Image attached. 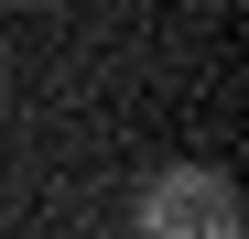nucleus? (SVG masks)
Wrapping results in <instances>:
<instances>
[{
	"label": "nucleus",
	"instance_id": "1",
	"mask_svg": "<svg viewBox=\"0 0 249 239\" xmlns=\"http://www.w3.org/2000/svg\"><path fill=\"white\" fill-rule=\"evenodd\" d=\"M141 228L152 239H238V185L217 163H174V174H152Z\"/></svg>",
	"mask_w": 249,
	"mask_h": 239
}]
</instances>
